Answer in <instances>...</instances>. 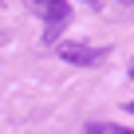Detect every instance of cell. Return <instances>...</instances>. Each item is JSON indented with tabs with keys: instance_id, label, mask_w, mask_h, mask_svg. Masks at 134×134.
Segmentation results:
<instances>
[{
	"instance_id": "obj_6",
	"label": "cell",
	"mask_w": 134,
	"mask_h": 134,
	"mask_svg": "<svg viewBox=\"0 0 134 134\" xmlns=\"http://www.w3.org/2000/svg\"><path fill=\"white\" fill-rule=\"evenodd\" d=\"M83 4H87V0H83Z\"/></svg>"
},
{
	"instance_id": "obj_2",
	"label": "cell",
	"mask_w": 134,
	"mask_h": 134,
	"mask_svg": "<svg viewBox=\"0 0 134 134\" xmlns=\"http://www.w3.org/2000/svg\"><path fill=\"white\" fill-rule=\"evenodd\" d=\"M59 59L75 63V67H99L107 63V47H91V43H59Z\"/></svg>"
},
{
	"instance_id": "obj_1",
	"label": "cell",
	"mask_w": 134,
	"mask_h": 134,
	"mask_svg": "<svg viewBox=\"0 0 134 134\" xmlns=\"http://www.w3.org/2000/svg\"><path fill=\"white\" fill-rule=\"evenodd\" d=\"M24 4H28L40 20H47V28H43V43H55L59 32H63V24H67V16H71L67 0H24Z\"/></svg>"
},
{
	"instance_id": "obj_3",
	"label": "cell",
	"mask_w": 134,
	"mask_h": 134,
	"mask_svg": "<svg viewBox=\"0 0 134 134\" xmlns=\"http://www.w3.org/2000/svg\"><path fill=\"white\" fill-rule=\"evenodd\" d=\"M87 134H134V130L114 126V122H99V118H91V122H87Z\"/></svg>"
},
{
	"instance_id": "obj_5",
	"label": "cell",
	"mask_w": 134,
	"mask_h": 134,
	"mask_svg": "<svg viewBox=\"0 0 134 134\" xmlns=\"http://www.w3.org/2000/svg\"><path fill=\"white\" fill-rule=\"evenodd\" d=\"M130 75H134V59H130Z\"/></svg>"
},
{
	"instance_id": "obj_4",
	"label": "cell",
	"mask_w": 134,
	"mask_h": 134,
	"mask_svg": "<svg viewBox=\"0 0 134 134\" xmlns=\"http://www.w3.org/2000/svg\"><path fill=\"white\" fill-rule=\"evenodd\" d=\"M126 110H130V114H134V103H126Z\"/></svg>"
}]
</instances>
